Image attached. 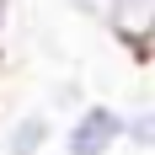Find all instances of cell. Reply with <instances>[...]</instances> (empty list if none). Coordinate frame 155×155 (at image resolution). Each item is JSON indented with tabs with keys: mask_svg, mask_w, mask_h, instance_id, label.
Returning a JSON list of instances; mask_svg holds the SVG:
<instances>
[{
	"mask_svg": "<svg viewBox=\"0 0 155 155\" xmlns=\"http://www.w3.org/2000/svg\"><path fill=\"white\" fill-rule=\"evenodd\" d=\"M64 155H112L123 144V107L112 102H86V107L64 123Z\"/></svg>",
	"mask_w": 155,
	"mask_h": 155,
	"instance_id": "6da1fadb",
	"label": "cell"
},
{
	"mask_svg": "<svg viewBox=\"0 0 155 155\" xmlns=\"http://www.w3.org/2000/svg\"><path fill=\"white\" fill-rule=\"evenodd\" d=\"M48 139H54V118L48 112H16L11 123H5V139H0V150L5 155H43Z\"/></svg>",
	"mask_w": 155,
	"mask_h": 155,
	"instance_id": "7a4b0ae2",
	"label": "cell"
},
{
	"mask_svg": "<svg viewBox=\"0 0 155 155\" xmlns=\"http://www.w3.org/2000/svg\"><path fill=\"white\" fill-rule=\"evenodd\" d=\"M123 144L139 155H155V102L123 107Z\"/></svg>",
	"mask_w": 155,
	"mask_h": 155,
	"instance_id": "3957f363",
	"label": "cell"
},
{
	"mask_svg": "<svg viewBox=\"0 0 155 155\" xmlns=\"http://www.w3.org/2000/svg\"><path fill=\"white\" fill-rule=\"evenodd\" d=\"M48 102H54L59 118H75V112L86 107V91H80V80H59V86L48 91Z\"/></svg>",
	"mask_w": 155,
	"mask_h": 155,
	"instance_id": "277c9868",
	"label": "cell"
},
{
	"mask_svg": "<svg viewBox=\"0 0 155 155\" xmlns=\"http://www.w3.org/2000/svg\"><path fill=\"white\" fill-rule=\"evenodd\" d=\"M80 5H86V11H91V5H102V0H80Z\"/></svg>",
	"mask_w": 155,
	"mask_h": 155,
	"instance_id": "5b68a950",
	"label": "cell"
}]
</instances>
